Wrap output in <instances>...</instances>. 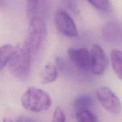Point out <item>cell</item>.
<instances>
[{
  "label": "cell",
  "mask_w": 122,
  "mask_h": 122,
  "mask_svg": "<svg viewBox=\"0 0 122 122\" xmlns=\"http://www.w3.org/2000/svg\"><path fill=\"white\" fill-rule=\"evenodd\" d=\"M76 119L77 122H100L97 116L89 110L77 112Z\"/></svg>",
  "instance_id": "4fadbf2b"
},
{
  "label": "cell",
  "mask_w": 122,
  "mask_h": 122,
  "mask_svg": "<svg viewBox=\"0 0 122 122\" xmlns=\"http://www.w3.org/2000/svg\"><path fill=\"white\" fill-rule=\"evenodd\" d=\"M102 35L109 42H119L122 40V25L117 21H110L103 26Z\"/></svg>",
  "instance_id": "ba28073f"
},
{
  "label": "cell",
  "mask_w": 122,
  "mask_h": 122,
  "mask_svg": "<svg viewBox=\"0 0 122 122\" xmlns=\"http://www.w3.org/2000/svg\"><path fill=\"white\" fill-rule=\"evenodd\" d=\"M110 60L114 73L120 79L122 80V51L117 50L112 51Z\"/></svg>",
  "instance_id": "8fae6325"
},
{
  "label": "cell",
  "mask_w": 122,
  "mask_h": 122,
  "mask_svg": "<svg viewBox=\"0 0 122 122\" xmlns=\"http://www.w3.org/2000/svg\"><path fill=\"white\" fill-rule=\"evenodd\" d=\"M15 48L11 44H5L0 48V68L2 70L8 65L11 58L13 57Z\"/></svg>",
  "instance_id": "7c38bea8"
},
{
  "label": "cell",
  "mask_w": 122,
  "mask_h": 122,
  "mask_svg": "<svg viewBox=\"0 0 122 122\" xmlns=\"http://www.w3.org/2000/svg\"><path fill=\"white\" fill-rule=\"evenodd\" d=\"M55 24L58 31L66 36L76 38L78 36V30L75 21L64 10H60L56 12Z\"/></svg>",
  "instance_id": "5b68a950"
},
{
  "label": "cell",
  "mask_w": 122,
  "mask_h": 122,
  "mask_svg": "<svg viewBox=\"0 0 122 122\" xmlns=\"http://www.w3.org/2000/svg\"><path fill=\"white\" fill-rule=\"evenodd\" d=\"M2 122H14L13 121L11 118L5 117L4 118L3 120H2Z\"/></svg>",
  "instance_id": "ffe728a7"
},
{
  "label": "cell",
  "mask_w": 122,
  "mask_h": 122,
  "mask_svg": "<svg viewBox=\"0 0 122 122\" xmlns=\"http://www.w3.org/2000/svg\"><path fill=\"white\" fill-rule=\"evenodd\" d=\"M94 106V99L88 94H82L76 97L73 102V107L76 112L89 110Z\"/></svg>",
  "instance_id": "30bf717a"
},
{
  "label": "cell",
  "mask_w": 122,
  "mask_h": 122,
  "mask_svg": "<svg viewBox=\"0 0 122 122\" xmlns=\"http://www.w3.org/2000/svg\"><path fill=\"white\" fill-rule=\"evenodd\" d=\"M68 7L74 14L77 15L80 13V10L75 0H68Z\"/></svg>",
  "instance_id": "e0dca14e"
},
{
  "label": "cell",
  "mask_w": 122,
  "mask_h": 122,
  "mask_svg": "<svg viewBox=\"0 0 122 122\" xmlns=\"http://www.w3.org/2000/svg\"><path fill=\"white\" fill-rule=\"evenodd\" d=\"M26 13L29 19L30 20L36 15L39 5V0H26Z\"/></svg>",
  "instance_id": "9a60e30c"
},
{
  "label": "cell",
  "mask_w": 122,
  "mask_h": 122,
  "mask_svg": "<svg viewBox=\"0 0 122 122\" xmlns=\"http://www.w3.org/2000/svg\"><path fill=\"white\" fill-rule=\"evenodd\" d=\"M66 115L64 111L60 106L55 108L52 116V122H66Z\"/></svg>",
  "instance_id": "2e32d148"
},
{
  "label": "cell",
  "mask_w": 122,
  "mask_h": 122,
  "mask_svg": "<svg viewBox=\"0 0 122 122\" xmlns=\"http://www.w3.org/2000/svg\"><path fill=\"white\" fill-rule=\"evenodd\" d=\"M92 57V73L101 75L104 73L107 66L108 60L104 50L100 45H94L91 50Z\"/></svg>",
  "instance_id": "52a82bcc"
},
{
  "label": "cell",
  "mask_w": 122,
  "mask_h": 122,
  "mask_svg": "<svg viewBox=\"0 0 122 122\" xmlns=\"http://www.w3.org/2000/svg\"><path fill=\"white\" fill-rule=\"evenodd\" d=\"M23 107L34 113L45 112L51 107L52 100L48 93L36 87H29L21 98Z\"/></svg>",
  "instance_id": "7a4b0ae2"
},
{
  "label": "cell",
  "mask_w": 122,
  "mask_h": 122,
  "mask_svg": "<svg viewBox=\"0 0 122 122\" xmlns=\"http://www.w3.org/2000/svg\"><path fill=\"white\" fill-rule=\"evenodd\" d=\"M32 52L26 42L19 44L8 63L11 74L20 81H26L30 74V61Z\"/></svg>",
  "instance_id": "6da1fadb"
},
{
  "label": "cell",
  "mask_w": 122,
  "mask_h": 122,
  "mask_svg": "<svg viewBox=\"0 0 122 122\" xmlns=\"http://www.w3.org/2000/svg\"><path fill=\"white\" fill-rule=\"evenodd\" d=\"M58 75V68L52 64H47L39 75V80L42 84L52 83L57 79Z\"/></svg>",
  "instance_id": "9c48e42d"
},
{
  "label": "cell",
  "mask_w": 122,
  "mask_h": 122,
  "mask_svg": "<svg viewBox=\"0 0 122 122\" xmlns=\"http://www.w3.org/2000/svg\"><path fill=\"white\" fill-rule=\"evenodd\" d=\"M16 122H33V121L31 120L30 119H29L27 118L20 117L17 119Z\"/></svg>",
  "instance_id": "d6986e66"
},
{
  "label": "cell",
  "mask_w": 122,
  "mask_h": 122,
  "mask_svg": "<svg viewBox=\"0 0 122 122\" xmlns=\"http://www.w3.org/2000/svg\"><path fill=\"white\" fill-rule=\"evenodd\" d=\"M56 66L60 70H64L66 68V63L63 58L57 57L56 58Z\"/></svg>",
  "instance_id": "ac0fdd59"
},
{
  "label": "cell",
  "mask_w": 122,
  "mask_h": 122,
  "mask_svg": "<svg viewBox=\"0 0 122 122\" xmlns=\"http://www.w3.org/2000/svg\"><path fill=\"white\" fill-rule=\"evenodd\" d=\"M91 5L101 11L107 12L110 8L109 0H87Z\"/></svg>",
  "instance_id": "5bb4252c"
},
{
  "label": "cell",
  "mask_w": 122,
  "mask_h": 122,
  "mask_svg": "<svg viewBox=\"0 0 122 122\" xmlns=\"http://www.w3.org/2000/svg\"><path fill=\"white\" fill-rule=\"evenodd\" d=\"M68 56L73 64L79 69L83 71H91V53L86 48H70L68 49Z\"/></svg>",
  "instance_id": "8992f818"
},
{
  "label": "cell",
  "mask_w": 122,
  "mask_h": 122,
  "mask_svg": "<svg viewBox=\"0 0 122 122\" xmlns=\"http://www.w3.org/2000/svg\"><path fill=\"white\" fill-rule=\"evenodd\" d=\"M46 34V26L45 20L42 16L36 15L30 20L27 32V43L32 54L39 50L45 41Z\"/></svg>",
  "instance_id": "3957f363"
},
{
  "label": "cell",
  "mask_w": 122,
  "mask_h": 122,
  "mask_svg": "<svg viewBox=\"0 0 122 122\" xmlns=\"http://www.w3.org/2000/svg\"><path fill=\"white\" fill-rule=\"evenodd\" d=\"M97 97L102 107L110 113L119 114L122 110L119 98L107 86H101L97 91Z\"/></svg>",
  "instance_id": "277c9868"
}]
</instances>
